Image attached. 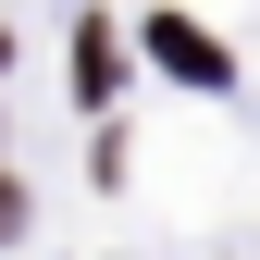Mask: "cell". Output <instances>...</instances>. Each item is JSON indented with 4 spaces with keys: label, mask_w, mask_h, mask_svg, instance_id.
I'll list each match as a JSON object with an SVG mask.
<instances>
[{
    "label": "cell",
    "mask_w": 260,
    "mask_h": 260,
    "mask_svg": "<svg viewBox=\"0 0 260 260\" xmlns=\"http://www.w3.org/2000/svg\"><path fill=\"white\" fill-rule=\"evenodd\" d=\"M13 223H25V186H13V174H0V236H13Z\"/></svg>",
    "instance_id": "2"
},
{
    "label": "cell",
    "mask_w": 260,
    "mask_h": 260,
    "mask_svg": "<svg viewBox=\"0 0 260 260\" xmlns=\"http://www.w3.org/2000/svg\"><path fill=\"white\" fill-rule=\"evenodd\" d=\"M149 50L174 62L186 87H223V50H211V38H199V25H186V13H161V25H149Z\"/></svg>",
    "instance_id": "1"
}]
</instances>
